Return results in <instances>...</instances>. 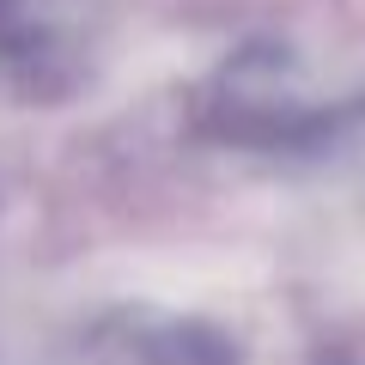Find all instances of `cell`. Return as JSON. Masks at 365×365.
I'll list each match as a JSON object with an SVG mask.
<instances>
[{
	"label": "cell",
	"mask_w": 365,
	"mask_h": 365,
	"mask_svg": "<svg viewBox=\"0 0 365 365\" xmlns=\"http://www.w3.org/2000/svg\"><path fill=\"white\" fill-rule=\"evenodd\" d=\"M86 365H237V347L207 317L116 304L86 329Z\"/></svg>",
	"instance_id": "3"
},
{
	"label": "cell",
	"mask_w": 365,
	"mask_h": 365,
	"mask_svg": "<svg viewBox=\"0 0 365 365\" xmlns=\"http://www.w3.org/2000/svg\"><path fill=\"white\" fill-rule=\"evenodd\" d=\"M0 79L25 98H67L86 79L79 0H0Z\"/></svg>",
	"instance_id": "2"
},
{
	"label": "cell",
	"mask_w": 365,
	"mask_h": 365,
	"mask_svg": "<svg viewBox=\"0 0 365 365\" xmlns=\"http://www.w3.org/2000/svg\"><path fill=\"white\" fill-rule=\"evenodd\" d=\"M195 128L220 146H244V153L317 158V153H329V146L353 140L365 128V98L323 104V98H311L304 67L292 61V49H280V43H244L201 86Z\"/></svg>",
	"instance_id": "1"
}]
</instances>
